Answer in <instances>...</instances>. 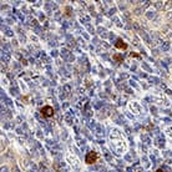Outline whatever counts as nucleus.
Returning <instances> with one entry per match:
<instances>
[{"label":"nucleus","instance_id":"nucleus-1","mask_svg":"<svg viewBox=\"0 0 172 172\" xmlns=\"http://www.w3.org/2000/svg\"><path fill=\"white\" fill-rule=\"evenodd\" d=\"M97 158H99V156H97L96 152H89L86 155V157H85V161H86L87 165H92V164L97 162Z\"/></svg>","mask_w":172,"mask_h":172},{"label":"nucleus","instance_id":"nucleus-3","mask_svg":"<svg viewBox=\"0 0 172 172\" xmlns=\"http://www.w3.org/2000/svg\"><path fill=\"white\" fill-rule=\"evenodd\" d=\"M115 47H116V49H120V50H126V49H127V44L122 39H117L116 43H115Z\"/></svg>","mask_w":172,"mask_h":172},{"label":"nucleus","instance_id":"nucleus-2","mask_svg":"<svg viewBox=\"0 0 172 172\" xmlns=\"http://www.w3.org/2000/svg\"><path fill=\"white\" fill-rule=\"evenodd\" d=\"M40 112H41V115L44 117H53L54 116V109L53 106H44L41 110H40Z\"/></svg>","mask_w":172,"mask_h":172},{"label":"nucleus","instance_id":"nucleus-5","mask_svg":"<svg viewBox=\"0 0 172 172\" xmlns=\"http://www.w3.org/2000/svg\"><path fill=\"white\" fill-rule=\"evenodd\" d=\"M130 56H131V57H138L140 55H138V54H136V53H131V55H130Z\"/></svg>","mask_w":172,"mask_h":172},{"label":"nucleus","instance_id":"nucleus-4","mask_svg":"<svg viewBox=\"0 0 172 172\" xmlns=\"http://www.w3.org/2000/svg\"><path fill=\"white\" fill-rule=\"evenodd\" d=\"M112 59L115 60V61H117V63H122V60H124V57L121 56V55H118V54L114 55V56H112Z\"/></svg>","mask_w":172,"mask_h":172},{"label":"nucleus","instance_id":"nucleus-6","mask_svg":"<svg viewBox=\"0 0 172 172\" xmlns=\"http://www.w3.org/2000/svg\"><path fill=\"white\" fill-rule=\"evenodd\" d=\"M156 172H164V171H162V170H157Z\"/></svg>","mask_w":172,"mask_h":172}]
</instances>
